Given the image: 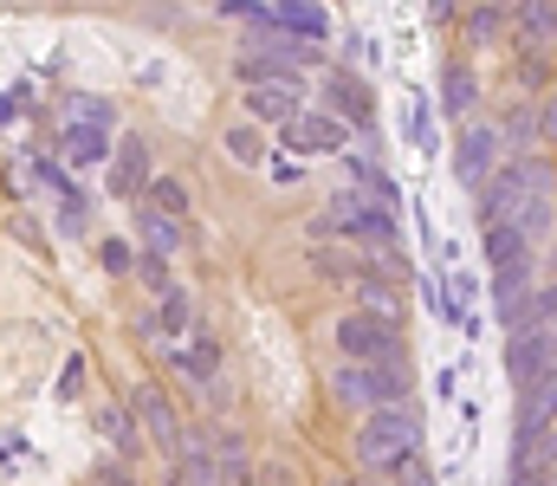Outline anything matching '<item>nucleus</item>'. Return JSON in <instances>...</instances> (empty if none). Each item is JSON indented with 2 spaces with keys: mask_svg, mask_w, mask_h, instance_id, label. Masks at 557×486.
<instances>
[{
  "mask_svg": "<svg viewBox=\"0 0 557 486\" xmlns=\"http://www.w3.org/2000/svg\"><path fill=\"white\" fill-rule=\"evenodd\" d=\"M331 402L350 409V415H376V409H383L376 370H370V363H337V370H331Z\"/></svg>",
  "mask_w": 557,
  "mask_h": 486,
  "instance_id": "ddd939ff",
  "label": "nucleus"
},
{
  "mask_svg": "<svg viewBox=\"0 0 557 486\" xmlns=\"http://www.w3.org/2000/svg\"><path fill=\"white\" fill-rule=\"evenodd\" d=\"M175 481L182 486H221V461H214V448L188 435V441L175 448Z\"/></svg>",
  "mask_w": 557,
  "mask_h": 486,
  "instance_id": "a211bd4d",
  "label": "nucleus"
},
{
  "mask_svg": "<svg viewBox=\"0 0 557 486\" xmlns=\"http://www.w3.org/2000/svg\"><path fill=\"white\" fill-rule=\"evenodd\" d=\"M409 137L428 144V98H416V111H409Z\"/></svg>",
  "mask_w": 557,
  "mask_h": 486,
  "instance_id": "7c9ffc66",
  "label": "nucleus"
},
{
  "mask_svg": "<svg viewBox=\"0 0 557 486\" xmlns=\"http://www.w3.org/2000/svg\"><path fill=\"white\" fill-rule=\"evenodd\" d=\"M137 234H143V253H156V260H175V247H182V227L149 214V208H137Z\"/></svg>",
  "mask_w": 557,
  "mask_h": 486,
  "instance_id": "412c9836",
  "label": "nucleus"
},
{
  "mask_svg": "<svg viewBox=\"0 0 557 486\" xmlns=\"http://www.w3.org/2000/svg\"><path fill=\"white\" fill-rule=\"evenodd\" d=\"M98 260H104V273H137V247L131 240H98Z\"/></svg>",
  "mask_w": 557,
  "mask_h": 486,
  "instance_id": "cd10ccee",
  "label": "nucleus"
},
{
  "mask_svg": "<svg viewBox=\"0 0 557 486\" xmlns=\"http://www.w3.org/2000/svg\"><path fill=\"white\" fill-rule=\"evenodd\" d=\"M421 441H428V428H421L416 402L376 409V415L357 422V468H363L370 481L396 486V481H409V474L421 468Z\"/></svg>",
  "mask_w": 557,
  "mask_h": 486,
  "instance_id": "f257e3e1",
  "label": "nucleus"
},
{
  "mask_svg": "<svg viewBox=\"0 0 557 486\" xmlns=\"http://www.w3.org/2000/svg\"><path fill=\"white\" fill-rule=\"evenodd\" d=\"M331 221H337V234H357L370 247H396V208H383L376 195H344Z\"/></svg>",
  "mask_w": 557,
  "mask_h": 486,
  "instance_id": "9d476101",
  "label": "nucleus"
},
{
  "mask_svg": "<svg viewBox=\"0 0 557 486\" xmlns=\"http://www.w3.org/2000/svg\"><path fill=\"white\" fill-rule=\"evenodd\" d=\"M396 486H441V481H434V474H428V468H416V474H409V481H396Z\"/></svg>",
  "mask_w": 557,
  "mask_h": 486,
  "instance_id": "72a5a7b5",
  "label": "nucleus"
},
{
  "mask_svg": "<svg viewBox=\"0 0 557 486\" xmlns=\"http://www.w3.org/2000/svg\"><path fill=\"white\" fill-rule=\"evenodd\" d=\"M539 137L557 150V98H552V104H539Z\"/></svg>",
  "mask_w": 557,
  "mask_h": 486,
  "instance_id": "c756f323",
  "label": "nucleus"
},
{
  "mask_svg": "<svg viewBox=\"0 0 557 486\" xmlns=\"http://www.w3.org/2000/svg\"><path fill=\"white\" fill-rule=\"evenodd\" d=\"M247 111H253V124H292L298 111H305V78L298 85H260V91H247Z\"/></svg>",
  "mask_w": 557,
  "mask_h": 486,
  "instance_id": "f3484780",
  "label": "nucleus"
},
{
  "mask_svg": "<svg viewBox=\"0 0 557 486\" xmlns=\"http://www.w3.org/2000/svg\"><path fill=\"white\" fill-rule=\"evenodd\" d=\"M104 435L124 448V461L137 454V415H131V409H104Z\"/></svg>",
  "mask_w": 557,
  "mask_h": 486,
  "instance_id": "bb28decb",
  "label": "nucleus"
},
{
  "mask_svg": "<svg viewBox=\"0 0 557 486\" xmlns=\"http://www.w3.org/2000/svg\"><path fill=\"white\" fill-rule=\"evenodd\" d=\"M65 150H72L78 162H104L111 157V137L91 130V124H65Z\"/></svg>",
  "mask_w": 557,
  "mask_h": 486,
  "instance_id": "393cba45",
  "label": "nucleus"
},
{
  "mask_svg": "<svg viewBox=\"0 0 557 486\" xmlns=\"http://www.w3.org/2000/svg\"><path fill=\"white\" fill-rule=\"evenodd\" d=\"M143 208H149V214H162V221H175V227H182V214H188V188H182V182H175V175H156V182H149V195H143Z\"/></svg>",
  "mask_w": 557,
  "mask_h": 486,
  "instance_id": "4be33fe9",
  "label": "nucleus"
},
{
  "mask_svg": "<svg viewBox=\"0 0 557 486\" xmlns=\"http://www.w3.org/2000/svg\"><path fill=\"white\" fill-rule=\"evenodd\" d=\"M506 370H512V383L532 396L539 383H552L557 376V324H532V331H512V344H506Z\"/></svg>",
  "mask_w": 557,
  "mask_h": 486,
  "instance_id": "423d86ee",
  "label": "nucleus"
},
{
  "mask_svg": "<svg viewBox=\"0 0 557 486\" xmlns=\"http://www.w3.org/2000/svg\"><path fill=\"white\" fill-rule=\"evenodd\" d=\"M460 26H467L473 46H486V39L512 33V7H473V13H460Z\"/></svg>",
  "mask_w": 557,
  "mask_h": 486,
  "instance_id": "5701e85b",
  "label": "nucleus"
},
{
  "mask_svg": "<svg viewBox=\"0 0 557 486\" xmlns=\"http://www.w3.org/2000/svg\"><path fill=\"white\" fill-rule=\"evenodd\" d=\"M214 461H221V486H253V474H247V435L240 428H221Z\"/></svg>",
  "mask_w": 557,
  "mask_h": 486,
  "instance_id": "6ab92c4d",
  "label": "nucleus"
},
{
  "mask_svg": "<svg viewBox=\"0 0 557 486\" xmlns=\"http://www.w3.org/2000/svg\"><path fill=\"white\" fill-rule=\"evenodd\" d=\"M324 104H331V117H337L344 130H370V124H376V91H370L350 65H331V72H324Z\"/></svg>",
  "mask_w": 557,
  "mask_h": 486,
  "instance_id": "6e6552de",
  "label": "nucleus"
},
{
  "mask_svg": "<svg viewBox=\"0 0 557 486\" xmlns=\"http://www.w3.org/2000/svg\"><path fill=\"white\" fill-rule=\"evenodd\" d=\"M324 486H350V481H331V474H324Z\"/></svg>",
  "mask_w": 557,
  "mask_h": 486,
  "instance_id": "f704fd0d",
  "label": "nucleus"
},
{
  "mask_svg": "<svg viewBox=\"0 0 557 486\" xmlns=\"http://www.w3.org/2000/svg\"><path fill=\"white\" fill-rule=\"evenodd\" d=\"M137 324H143V337H169V344H182V337H188L201 319H195V299L175 286V292H169V299H156V312H149V319H137Z\"/></svg>",
  "mask_w": 557,
  "mask_h": 486,
  "instance_id": "2eb2a0df",
  "label": "nucleus"
},
{
  "mask_svg": "<svg viewBox=\"0 0 557 486\" xmlns=\"http://www.w3.org/2000/svg\"><path fill=\"white\" fill-rule=\"evenodd\" d=\"M169 370H175L188 389H201L208 402H221V370H227V357H221V337H214L208 324H195L182 344H169Z\"/></svg>",
  "mask_w": 557,
  "mask_h": 486,
  "instance_id": "20e7f679",
  "label": "nucleus"
},
{
  "mask_svg": "<svg viewBox=\"0 0 557 486\" xmlns=\"http://www.w3.org/2000/svg\"><path fill=\"white\" fill-rule=\"evenodd\" d=\"M480 253H486V273H493V299H506V292H525L532 286V240L512 227V221H493V227H480Z\"/></svg>",
  "mask_w": 557,
  "mask_h": 486,
  "instance_id": "7ed1b4c3",
  "label": "nucleus"
},
{
  "mask_svg": "<svg viewBox=\"0 0 557 486\" xmlns=\"http://www.w3.org/2000/svg\"><path fill=\"white\" fill-rule=\"evenodd\" d=\"M473 104H480V78H473V65H467V59H447V65H441V111L460 117V124H473Z\"/></svg>",
  "mask_w": 557,
  "mask_h": 486,
  "instance_id": "dca6fc26",
  "label": "nucleus"
},
{
  "mask_svg": "<svg viewBox=\"0 0 557 486\" xmlns=\"http://www.w3.org/2000/svg\"><path fill=\"white\" fill-rule=\"evenodd\" d=\"M98 486H137V474H131V468H104V474H98Z\"/></svg>",
  "mask_w": 557,
  "mask_h": 486,
  "instance_id": "473e14b6",
  "label": "nucleus"
},
{
  "mask_svg": "<svg viewBox=\"0 0 557 486\" xmlns=\"http://www.w3.org/2000/svg\"><path fill=\"white\" fill-rule=\"evenodd\" d=\"M267 26L285 33V39H298V46H311V39H324V33H331V13H324V7H311V0H285V7H267Z\"/></svg>",
  "mask_w": 557,
  "mask_h": 486,
  "instance_id": "4468645a",
  "label": "nucleus"
},
{
  "mask_svg": "<svg viewBox=\"0 0 557 486\" xmlns=\"http://www.w3.org/2000/svg\"><path fill=\"white\" fill-rule=\"evenodd\" d=\"M221 150H227L234 162H247V169H253V162H267V137H260V124H227Z\"/></svg>",
  "mask_w": 557,
  "mask_h": 486,
  "instance_id": "b1692460",
  "label": "nucleus"
},
{
  "mask_svg": "<svg viewBox=\"0 0 557 486\" xmlns=\"http://www.w3.org/2000/svg\"><path fill=\"white\" fill-rule=\"evenodd\" d=\"M78 389H85V357L72 350L65 357V376H59V396H78Z\"/></svg>",
  "mask_w": 557,
  "mask_h": 486,
  "instance_id": "c85d7f7f",
  "label": "nucleus"
},
{
  "mask_svg": "<svg viewBox=\"0 0 557 486\" xmlns=\"http://www.w3.org/2000/svg\"><path fill=\"white\" fill-rule=\"evenodd\" d=\"M519 428H525V435H557V376H552V383H539V389L525 396Z\"/></svg>",
  "mask_w": 557,
  "mask_h": 486,
  "instance_id": "aec40b11",
  "label": "nucleus"
},
{
  "mask_svg": "<svg viewBox=\"0 0 557 486\" xmlns=\"http://www.w3.org/2000/svg\"><path fill=\"white\" fill-rule=\"evenodd\" d=\"M499 162H506V137H499V124H493V117L460 124V137H454V169H460V182H473V188H480Z\"/></svg>",
  "mask_w": 557,
  "mask_h": 486,
  "instance_id": "0eeeda50",
  "label": "nucleus"
},
{
  "mask_svg": "<svg viewBox=\"0 0 557 486\" xmlns=\"http://www.w3.org/2000/svg\"><path fill=\"white\" fill-rule=\"evenodd\" d=\"M137 279L156 292V299H169V292H175V273H169V260H156V253H137Z\"/></svg>",
  "mask_w": 557,
  "mask_h": 486,
  "instance_id": "a878e982",
  "label": "nucleus"
},
{
  "mask_svg": "<svg viewBox=\"0 0 557 486\" xmlns=\"http://www.w3.org/2000/svg\"><path fill=\"white\" fill-rule=\"evenodd\" d=\"M331 337H337L344 363H389V357H403V324L370 319V312H344Z\"/></svg>",
  "mask_w": 557,
  "mask_h": 486,
  "instance_id": "39448f33",
  "label": "nucleus"
},
{
  "mask_svg": "<svg viewBox=\"0 0 557 486\" xmlns=\"http://www.w3.org/2000/svg\"><path fill=\"white\" fill-rule=\"evenodd\" d=\"M131 415H137L143 428H149V435H156V441L169 448V454H175V448L188 441V428H182V415H175L169 389H156V383H137V389H131Z\"/></svg>",
  "mask_w": 557,
  "mask_h": 486,
  "instance_id": "9b49d317",
  "label": "nucleus"
},
{
  "mask_svg": "<svg viewBox=\"0 0 557 486\" xmlns=\"http://www.w3.org/2000/svg\"><path fill=\"white\" fill-rule=\"evenodd\" d=\"M253 486H260V481H253Z\"/></svg>",
  "mask_w": 557,
  "mask_h": 486,
  "instance_id": "c9c22d12",
  "label": "nucleus"
},
{
  "mask_svg": "<svg viewBox=\"0 0 557 486\" xmlns=\"http://www.w3.org/2000/svg\"><path fill=\"white\" fill-rule=\"evenodd\" d=\"M149 182H156V169H149V144H143L137 130H124V144L111 150V195H117V201H143Z\"/></svg>",
  "mask_w": 557,
  "mask_h": 486,
  "instance_id": "f8f14e48",
  "label": "nucleus"
},
{
  "mask_svg": "<svg viewBox=\"0 0 557 486\" xmlns=\"http://www.w3.org/2000/svg\"><path fill=\"white\" fill-rule=\"evenodd\" d=\"M267 169H273V182H298V175H305L292 157H267Z\"/></svg>",
  "mask_w": 557,
  "mask_h": 486,
  "instance_id": "2f4dec72",
  "label": "nucleus"
},
{
  "mask_svg": "<svg viewBox=\"0 0 557 486\" xmlns=\"http://www.w3.org/2000/svg\"><path fill=\"white\" fill-rule=\"evenodd\" d=\"M278 144H285L292 157H337V150L350 144V130H344L331 111H298V117L278 130Z\"/></svg>",
  "mask_w": 557,
  "mask_h": 486,
  "instance_id": "1a4fd4ad",
  "label": "nucleus"
},
{
  "mask_svg": "<svg viewBox=\"0 0 557 486\" xmlns=\"http://www.w3.org/2000/svg\"><path fill=\"white\" fill-rule=\"evenodd\" d=\"M557 169L539 157H506L486 182H480V227H493V221H512L539 188H552Z\"/></svg>",
  "mask_w": 557,
  "mask_h": 486,
  "instance_id": "f03ea898",
  "label": "nucleus"
}]
</instances>
